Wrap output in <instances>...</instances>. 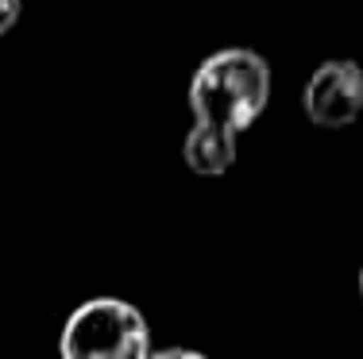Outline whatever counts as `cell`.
Listing matches in <instances>:
<instances>
[{"label":"cell","mask_w":363,"mask_h":359,"mask_svg":"<svg viewBox=\"0 0 363 359\" xmlns=\"http://www.w3.org/2000/svg\"><path fill=\"white\" fill-rule=\"evenodd\" d=\"M359 297H363V270H359Z\"/></svg>","instance_id":"5b68a950"},{"label":"cell","mask_w":363,"mask_h":359,"mask_svg":"<svg viewBox=\"0 0 363 359\" xmlns=\"http://www.w3.org/2000/svg\"><path fill=\"white\" fill-rule=\"evenodd\" d=\"M301 108L317 127H348L363 113V70L348 58H336L313 70L301 93Z\"/></svg>","instance_id":"3957f363"},{"label":"cell","mask_w":363,"mask_h":359,"mask_svg":"<svg viewBox=\"0 0 363 359\" xmlns=\"http://www.w3.org/2000/svg\"><path fill=\"white\" fill-rule=\"evenodd\" d=\"M16 20H20V0H0V35H8Z\"/></svg>","instance_id":"277c9868"},{"label":"cell","mask_w":363,"mask_h":359,"mask_svg":"<svg viewBox=\"0 0 363 359\" xmlns=\"http://www.w3.org/2000/svg\"><path fill=\"white\" fill-rule=\"evenodd\" d=\"M66 359H143L151 355V329L135 305L120 297H93L77 305L62 329Z\"/></svg>","instance_id":"7a4b0ae2"},{"label":"cell","mask_w":363,"mask_h":359,"mask_svg":"<svg viewBox=\"0 0 363 359\" xmlns=\"http://www.w3.org/2000/svg\"><path fill=\"white\" fill-rule=\"evenodd\" d=\"M271 101V66L247 47H224L197 66L189 81L194 127L182 143V159L194 174L220 178L236 162L240 132L263 116Z\"/></svg>","instance_id":"6da1fadb"}]
</instances>
